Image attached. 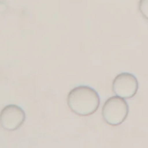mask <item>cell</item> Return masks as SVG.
Returning <instances> with one entry per match:
<instances>
[{"label":"cell","mask_w":148,"mask_h":148,"mask_svg":"<svg viewBox=\"0 0 148 148\" xmlns=\"http://www.w3.org/2000/svg\"><path fill=\"white\" fill-rule=\"evenodd\" d=\"M139 10L143 17L148 20V0H140Z\"/></svg>","instance_id":"5"},{"label":"cell","mask_w":148,"mask_h":148,"mask_svg":"<svg viewBox=\"0 0 148 148\" xmlns=\"http://www.w3.org/2000/svg\"><path fill=\"white\" fill-rule=\"evenodd\" d=\"M70 110L80 116H89L95 114L100 106L98 93L88 86H78L71 89L67 98Z\"/></svg>","instance_id":"1"},{"label":"cell","mask_w":148,"mask_h":148,"mask_svg":"<svg viewBox=\"0 0 148 148\" xmlns=\"http://www.w3.org/2000/svg\"><path fill=\"white\" fill-rule=\"evenodd\" d=\"M24 111L17 105L5 106L0 112V126L6 131L17 130L25 121Z\"/></svg>","instance_id":"4"},{"label":"cell","mask_w":148,"mask_h":148,"mask_svg":"<svg viewBox=\"0 0 148 148\" xmlns=\"http://www.w3.org/2000/svg\"><path fill=\"white\" fill-rule=\"evenodd\" d=\"M112 88L117 96L123 99H130L137 94L139 82L133 74L121 73L114 79Z\"/></svg>","instance_id":"3"},{"label":"cell","mask_w":148,"mask_h":148,"mask_svg":"<svg viewBox=\"0 0 148 148\" xmlns=\"http://www.w3.org/2000/svg\"><path fill=\"white\" fill-rule=\"evenodd\" d=\"M129 113V107L125 99L119 96L108 98L102 107L103 120L110 126H119L122 124Z\"/></svg>","instance_id":"2"}]
</instances>
